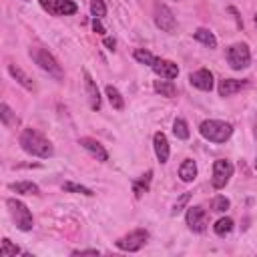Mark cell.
<instances>
[{
  "instance_id": "6da1fadb",
  "label": "cell",
  "mask_w": 257,
  "mask_h": 257,
  "mask_svg": "<svg viewBox=\"0 0 257 257\" xmlns=\"http://www.w3.org/2000/svg\"><path fill=\"white\" fill-rule=\"evenodd\" d=\"M18 143H20V147H22L28 155H32V157L48 159V157L54 155L52 143H50L48 139H44V137H42L38 131H34V128H24V131L20 133Z\"/></svg>"
},
{
  "instance_id": "7a4b0ae2",
  "label": "cell",
  "mask_w": 257,
  "mask_h": 257,
  "mask_svg": "<svg viewBox=\"0 0 257 257\" xmlns=\"http://www.w3.org/2000/svg\"><path fill=\"white\" fill-rule=\"evenodd\" d=\"M201 135L211 141V143H225L231 135H233V126L225 120H215V118H209V120H203L201 126H199Z\"/></svg>"
},
{
  "instance_id": "3957f363",
  "label": "cell",
  "mask_w": 257,
  "mask_h": 257,
  "mask_svg": "<svg viewBox=\"0 0 257 257\" xmlns=\"http://www.w3.org/2000/svg\"><path fill=\"white\" fill-rule=\"evenodd\" d=\"M30 56H32V60H34L42 70H46L48 74H52L56 80H60V78L64 76L62 66L58 64V60H56L48 50H44V48H30Z\"/></svg>"
},
{
  "instance_id": "277c9868",
  "label": "cell",
  "mask_w": 257,
  "mask_h": 257,
  "mask_svg": "<svg viewBox=\"0 0 257 257\" xmlns=\"http://www.w3.org/2000/svg\"><path fill=\"white\" fill-rule=\"evenodd\" d=\"M6 207H8V211H10L16 227L20 231H30L32 229V225H34L32 213L28 211V207L22 201H18V199H6Z\"/></svg>"
},
{
  "instance_id": "5b68a950",
  "label": "cell",
  "mask_w": 257,
  "mask_h": 257,
  "mask_svg": "<svg viewBox=\"0 0 257 257\" xmlns=\"http://www.w3.org/2000/svg\"><path fill=\"white\" fill-rule=\"evenodd\" d=\"M227 60H229V64H231V68H233V70L247 68V66H249V62H251V52H249L247 44L237 42V44L229 46V50H227Z\"/></svg>"
},
{
  "instance_id": "8992f818",
  "label": "cell",
  "mask_w": 257,
  "mask_h": 257,
  "mask_svg": "<svg viewBox=\"0 0 257 257\" xmlns=\"http://www.w3.org/2000/svg\"><path fill=\"white\" fill-rule=\"evenodd\" d=\"M155 24L163 32H169V34L177 30V18L167 4H155Z\"/></svg>"
},
{
  "instance_id": "52a82bcc",
  "label": "cell",
  "mask_w": 257,
  "mask_h": 257,
  "mask_svg": "<svg viewBox=\"0 0 257 257\" xmlns=\"http://www.w3.org/2000/svg\"><path fill=\"white\" fill-rule=\"evenodd\" d=\"M147 239H149V231L147 229H135L128 235L120 237L116 241V247L122 249V251H139L147 243Z\"/></svg>"
},
{
  "instance_id": "ba28073f",
  "label": "cell",
  "mask_w": 257,
  "mask_h": 257,
  "mask_svg": "<svg viewBox=\"0 0 257 257\" xmlns=\"http://www.w3.org/2000/svg\"><path fill=\"white\" fill-rule=\"evenodd\" d=\"M233 177V165L227 161V159H219L213 163V179H211V185L215 189H223L229 179Z\"/></svg>"
},
{
  "instance_id": "9c48e42d",
  "label": "cell",
  "mask_w": 257,
  "mask_h": 257,
  "mask_svg": "<svg viewBox=\"0 0 257 257\" xmlns=\"http://www.w3.org/2000/svg\"><path fill=\"white\" fill-rule=\"evenodd\" d=\"M185 219H187L189 229L195 233H203L207 229V213L203 207H189Z\"/></svg>"
},
{
  "instance_id": "30bf717a",
  "label": "cell",
  "mask_w": 257,
  "mask_h": 257,
  "mask_svg": "<svg viewBox=\"0 0 257 257\" xmlns=\"http://www.w3.org/2000/svg\"><path fill=\"white\" fill-rule=\"evenodd\" d=\"M151 68H153L161 78H167V80H173V78H177V74H179V66H177L173 60H165V58H157Z\"/></svg>"
},
{
  "instance_id": "8fae6325",
  "label": "cell",
  "mask_w": 257,
  "mask_h": 257,
  "mask_svg": "<svg viewBox=\"0 0 257 257\" xmlns=\"http://www.w3.org/2000/svg\"><path fill=\"white\" fill-rule=\"evenodd\" d=\"M189 82L199 90H211L213 88V74H211V70L201 68V70H195L189 74Z\"/></svg>"
},
{
  "instance_id": "7c38bea8",
  "label": "cell",
  "mask_w": 257,
  "mask_h": 257,
  "mask_svg": "<svg viewBox=\"0 0 257 257\" xmlns=\"http://www.w3.org/2000/svg\"><path fill=\"white\" fill-rule=\"evenodd\" d=\"M78 145H80L84 151H88L96 161H100V163L108 161V153L104 151V147H102L98 141H94V139H90V137H82V139L78 141Z\"/></svg>"
},
{
  "instance_id": "4fadbf2b",
  "label": "cell",
  "mask_w": 257,
  "mask_h": 257,
  "mask_svg": "<svg viewBox=\"0 0 257 257\" xmlns=\"http://www.w3.org/2000/svg\"><path fill=\"white\" fill-rule=\"evenodd\" d=\"M84 88H86V96H88V106L92 110H98L100 108V92H98L96 82L92 80V76L86 70H84Z\"/></svg>"
},
{
  "instance_id": "5bb4252c",
  "label": "cell",
  "mask_w": 257,
  "mask_h": 257,
  "mask_svg": "<svg viewBox=\"0 0 257 257\" xmlns=\"http://www.w3.org/2000/svg\"><path fill=\"white\" fill-rule=\"evenodd\" d=\"M153 147H155V155H157L159 163H167L169 161V141H167L165 133H155Z\"/></svg>"
},
{
  "instance_id": "9a60e30c",
  "label": "cell",
  "mask_w": 257,
  "mask_h": 257,
  "mask_svg": "<svg viewBox=\"0 0 257 257\" xmlns=\"http://www.w3.org/2000/svg\"><path fill=\"white\" fill-rule=\"evenodd\" d=\"M245 86H247V80H237V78H223V80L219 82L217 90H219V94H221V96H231V94H235L237 90H241V88H245Z\"/></svg>"
},
{
  "instance_id": "2e32d148",
  "label": "cell",
  "mask_w": 257,
  "mask_h": 257,
  "mask_svg": "<svg viewBox=\"0 0 257 257\" xmlns=\"http://www.w3.org/2000/svg\"><path fill=\"white\" fill-rule=\"evenodd\" d=\"M8 72H10V76L18 82V84H22L26 90H34V82H32V78L20 68V66H16V64H10L8 66Z\"/></svg>"
},
{
  "instance_id": "e0dca14e",
  "label": "cell",
  "mask_w": 257,
  "mask_h": 257,
  "mask_svg": "<svg viewBox=\"0 0 257 257\" xmlns=\"http://www.w3.org/2000/svg\"><path fill=\"white\" fill-rule=\"evenodd\" d=\"M179 177L183 183H191L195 177H197V165L193 159H185L179 167Z\"/></svg>"
},
{
  "instance_id": "ac0fdd59",
  "label": "cell",
  "mask_w": 257,
  "mask_h": 257,
  "mask_svg": "<svg viewBox=\"0 0 257 257\" xmlns=\"http://www.w3.org/2000/svg\"><path fill=\"white\" fill-rule=\"evenodd\" d=\"M151 179H153V171H147V173L141 175L137 181H133V193H135L137 199H141L143 193L149 191V187H151Z\"/></svg>"
},
{
  "instance_id": "d6986e66",
  "label": "cell",
  "mask_w": 257,
  "mask_h": 257,
  "mask_svg": "<svg viewBox=\"0 0 257 257\" xmlns=\"http://www.w3.org/2000/svg\"><path fill=\"white\" fill-rule=\"evenodd\" d=\"M153 88H155L157 94L167 96V98H173V96L177 94V86L173 84V80H167V78H165V80H155Z\"/></svg>"
},
{
  "instance_id": "ffe728a7",
  "label": "cell",
  "mask_w": 257,
  "mask_h": 257,
  "mask_svg": "<svg viewBox=\"0 0 257 257\" xmlns=\"http://www.w3.org/2000/svg\"><path fill=\"white\" fill-rule=\"evenodd\" d=\"M104 92H106V96H108V102H110V106H112L114 110H122V108H124V98H122V94L118 92V88H116V86H112V84H106Z\"/></svg>"
},
{
  "instance_id": "44dd1931",
  "label": "cell",
  "mask_w": 257,
  "mask_h": 257,
  "mask_svg": "<svg viewBox=\"0 0 257 257\" xmlns=\"http://www.w3.org/2000/svg\"><path fill=\"white\" fill-rule=\"evenodd\" d=\"M193 36H195V40H199L201 44H205V46H209V48H215V46H217L215 34H213L211 30H207V28H197V30L193 32Z\"/></svg>"
},
{
  "instance_id": "7402d4cb",
  "label": "cell",
  "mask_w": 257,
  "mask_h": 257,
  "mask_svg": "<svg viewBox=\"0 0 257 257\" xmlns=\"http://www.w3.org/2000/svg\"><path fill=\"white\" fill-rule=\"evenodd\" d=\"M10 189H12V191H16V193H20V195H38V193H40L38 185L30 183V181H18V183H10Z\"/></svg>"
},
{
  "instance_id": "603a6c76",
  "label": "cell",
  "mask_w": 257,
  "mask_h": 257,
  "mask_svg": "<svg viewBox=\"0 0 257 257\" xmlns=\"http://www.w3.org/2000/svg\"><path fill=\"white\" fill-rule=\"evenodd\" d=\"M0 118H2L4 126H16V124H18V116H16V112H14L6 102L0 104Z\"/></svg>"
},
{
  "instance_id": "cb8c5ba5",
  "label": "cell",
  "mask_w": 257,
  "mask_h": 257,
  "mask_svg": "<svg viewBox=\"0 0 257 257\" xmlns=\"http://www.w3.org/2000/svg\"><path fill=\"white\" fill-rule=\"evenodd\" d=\"M233 227H235L233 219H231V217H223V219H219V221L213 225V231H215L219 237H225V235H229V233L233 231Z\"/></svg>"
},
{
  "instance_id": "d4e9b609",
  "label": "cell",
  "mask_w": 257,
  "mask_h": 257,
  "mask_svg": "<svg viewBox=\"0 0 257 257\" xmlns=\"http://www.w3.org/2000/svg\"><path fill=\"white\" fill-rule=\"evenodd\" d=\"M76 12V4L72 0H56L54 2V14H74Z\"/></svg>"
},
{
  "instance_id": "484cf974",
  "label": "cell",
  "mask_w": 257,
  "mask_h": 257,
  "mask_svg": "<svg viewBox=\"0 0 257 257\" xmlns=\"http://www.w3.org/2000/svg\"><path fill=\"white\" fill-rule=\"evenodd\" d=\"M133 56H135L137 62H141V64H149V66H153L155 60H157V56H155L153 52L145 50V48H137V50L133 52Z\"/></svg>"
},
{
  "instance_id": "4316f807",
  "label": "cell",
  "mask_w": 257,
  "mask_h": 257,
  "mask_svg": "<svg viewBox=\"0 0 257 257\" xmlns=\"http://www.w3.org/2000/svg\"><path fill=\"white\" fill-rule=\"evenodd\" d=\"M173 133H175L177 139L187 141V139H189V126H187V122H185L183 118H175V122H173Z\"/></svg>"
},
{
  "instance_id": "83f0119b",
  "label": "cell",
  "mask_w": 257,
  "mask_h": 257,
  "mask_svg": "<svg viewBox=\"0 0 257 257\" xmlns=\"http://www.w3.org/2000/svg\"><path fill=\"white\" fill-rule=\"evenodd\" d=\"M62 189H64V191H70V193H80V195H86V197H92V195H94L92 189H88V187H84V185H78V183H72V181H66V183L62 185Z\"/></svg>"
},
{
  "instance_id": "f1b7e54d",
  "label": "cell",
  "mask_w": 257,
  "mask_h": 257,
  "mask_svg": "<svg viewBox=\"0 0 257 257\" xmlns=\"http://www.w3.org/2000/svg\"><path fill=\"white\" fill-rule=\"evenodd\" d=\"M20 253V249H18V245H14L10 239H2V249H0V255L2 257H12V255H18Z\"/></svg>"
},
{
  "instance_id": "f546056e",
  "label": "cell",
  "mask_w": 257,
  "mask_h": 257,
  "mask_svg": "<svg viewBox=\"0 0 257 257\" xmlns=\"http://www.w3.org/2000/svg\"><path fill=\"white\" fill-rule=\"evenodd\" d=\"M229 199L227 197H223V195H219V197H215L213 201H211V209L213 211H217V213H223V211H227L229 209Z\"/></svg>"
},
{
  "instance_id": "4dcf8cb0",
  "label": "cell",
  "mask_w": 257,
  "mask_h": 257,
  "mask_svg": "<svg viewBox=\"0 0 257 257\" xmlns=\"http://www.w3.org/2000/svg\"><path fill=\"white\" fill-rule=\"evenodd\" d=\"M90 12L94 18H102L106 14V6L102 0H90Z\"/></svg>"
},
{
  "instance_id": "1f68e13d",
  "label": "cell",
  "mask_w": 257,
  "mask_h": 257,
  "mask_svg": "<svg viewBox=\"0 0 257 257\" xmlns=\"http://www.w3.org/2000/svg\"><path fill=\"white\" fill-rule=\"evenodd\" d=\"M189 199H191V193H183V195L179 197V201H177V203L173 205V211H171V213H173V215H177V213H181V211L185 209V205L189 203Z\"/></svg>"
},
{
  "instance_id": "d6a6232c",
  "label": "cell",
  "mask_w": 257,
  "mask_h": 257,
  "mask_svg": "<svg viewBox=\"0 0 257 257\" xmlns=\"http://www.w3.org/2000/svg\"><path fill=\"white\" fill-rule=\"evenodd\" d=\"M72 255H98V249H74Z\"/></svg>"
},
{
  "instance_id": "836d02e7",
  "label": "cell",
  "mask_w": 257,
  "mask_h": 257,
  "mask_svg": "<svg viewBox=\"0 0 257 257\" xmlns=\"http://www.w3.org/2000/svg\"><path fill=\"white\" fill-rule=\"evenodd\" d=\"M38 2H40V6H42L44 10H48V12L54 14V2H56V0H38Z\"/></svg>"
},
{
  "instance_id": "e575fe53",
  "label": "cell",
  "mask_w": 257,
  "mask_h": 257,
  "mask_svg": "<svg viewBox=\"0 0 257 257\" xmlns=\"http://www.w3.org/2000/svg\"><path fill=\"white\" fill-rule=\"evenodd\" d=\"M92 30H94L96 34H104V26L100 24V18H94V20H92Z\"/></svg>"
},
{
  "instance_id": "d590c367",
  "label": "cell",
  "mask_w": 257,
  "mask_h": 257,
  "mask_svg": "<svg viewBox=\"0 0 257 257\" xmlns=\"http://www.w3.org/2000/svg\"><path fill=\"white\" fill-rule=\"evenodd\" d=\"M227 10H229V12L233 14V18H235V22H237V26L241 28V26H243V22H241V18H239V12H237V8H235V6H229Z\"/></svg>"
},
{
  "instance_id": "8d00e7d4",
  "label": "cell",
  "mask_w": 257,
  "mask_h": 257,
  "mask_svg": "<svg viewBox=\"0 0 257 257\" xmlns=\"http://www.w3.org/2000/svg\"><path fill=\"white\" fill-rule=\"evenodd\" d=\"M104 46H106L108 50H114V46H116V42H114V38H104Z\"/></svg>"
},
{
  "instance_id": "74e56055",
  "label": "cell",
  "mask_w": 257,
  "mask_h": 257,
  "mask_svg": "<svg viewBox=\"0 0 257 257\" xmlns=\"http://www.w3.org/2000/svg\"><path fill=\"white\" fill-rule=\"evenodd\" d=\"M255 24H257V14H255Z\"/></svg>"
},
{
  "instance_id": "f35d334b",
  "label": "cell",
  "mask_w": 257,
  "mask_h": 257,
  "mask_svg": "<svg viewBox=\"0 0 257 257\" xmlns=\"http://www.w3.org/2000/svg\"><path fill=\"white\" fill-rule=\"evenodd\" d=\"M255 169H257V161H255Z\"/></svg>"
},
{
  "instance_id": "ab89813d",
  "label": "cell",
  "mask_w": 257,
  "mask_h": 257,
  "mask_svg": "<svg viewBox=\"0 0 257 257\" xmlns=\"http://www.w3.org/2000/svg\"><path fill=\"white\" fill-rule=\"evenodd\" d=\"M24 2H28V0H24Z\"/></svg>"
}]
</instances>
